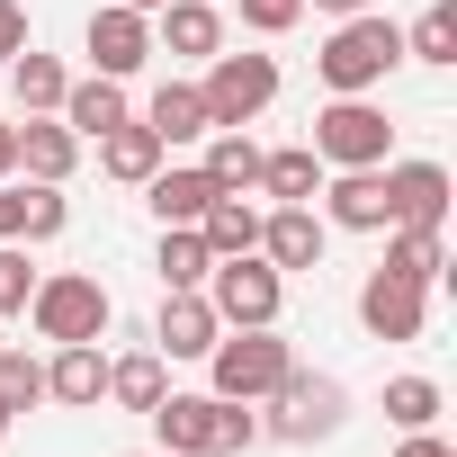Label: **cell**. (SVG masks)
Wrapping results in <instances>:
<instances>
[{"mask_svg": "<svg viewBox=\"0 0 457 457\" xmlns=\"http://www.w3.org/2000/svg\"><path fill=\"white\" fill-rule=\"evenodd\" d=\"M144 421H153V439L170 457H243V448H261V412L224 403V395H162Z\"/></svg>", "mask_w": 457, "mask_h": 457, "instance_id": "obj_1", "label": "cell"}, {"mask_svg": "<svg viewBox=\"0 0 457 457\" xmlns=\"http://www.w3.org/2000/svg\"><path fill=\"white\" fill-rule=\"evenodd\" d=\"M395 63H403V28H395V19H377V10L341 19V28L323 37V54H314V72H323V90H332V99H368Z\"/></svg>", "mask_w": 457, "mask_h": 457, "instance_id": "obj_2", "label": "cell"}, {"mask_svg": "<svg viewBox=\"0 0 457 457\" xmlns=\"http://www.w3.org/2000/svg\"><path fill=\"white\" fill-rule=\"evenodd\" d=\"M296 368V350L278 341V323H252V332H215V350H206V395H224V403H270V386Z\"/></svg>", "mask_w": 457, "mask_h": 457, "instance_id": "obj_3", "label": "cell"}, {"mask_svg": "<svg viewBox=\"0 0 457 457\" xmlns=\"http://www.w3.org/2000/svg\"><path fill=\"white\" fill-rule=\"evenodd\" d=\"M350 421V386L341 377H314V368H287L278 386H270V412H261V439H332Z\"/></svg>", "mask_w": 457, "mask_h": 457, "instance_id": "obj_4", "label": "cell"}, {"mask_svg": "<svg viewBox=\"0 0 457 457\" xmlns=\"http://www.w3.org/2000/svg\"><path fill=\"white\" fill-rule=\"evenodd\" d=\"M28 323H37V341H99L117 323V296L99 278H81V270H54V278H37Z\"/></svg>", "mask_w": 457, "mask_h": 457, "instance_id": "obj_5", "label": "cell"}, {"mask_svg": "<svg viewBox=\"0 0 457 457\" xmlns=\"http://www.w3.org/2000/svg\"><path fill=\"white\" fill-rule=\"evenodd\" d=\"M314 162H323V170H377V162H395L386 108H377V99H332V108L314 117Z\"/></svg>", "mask_w": 457, "mask_h": 457, "instance_id": "obj_6", "label": "cell"}, {"mask_svg": "<svg viewBox=\"0 0 457 457\" xmlns=\"http://www.w3.org/2000/svg\"><path fill=\"white\" fill-rule=\"evenodd\" d=\"M206 305H215L224 332H252V323H278L287 278H278L261 252H234V261H215V270H206Z\"/></svg>", "mask_w": 457, "mask_h": 457, "instance_id": "obj_7", "label": "cell"}, {"mask_svg": "<svg viewBox=\"0 0 457 457\" xmlns=\"http://www.w3.org/2000/svg\"><path fill=\"white\" fill-rule=\"evenodd\" d=\"M197 99H206V126H252L278 99V63L270 54H206Z\"/></svg>", "mask_w": 457, "mask_h": 457, "instance_id": "obj_8", "label": "cell"}, {"mask_svg": "<svg viewBox=\"0 0 457 457\" xmlns=\"http://www.w3.org/2000/svg\"><path fill=\"white\" fill-rule=\"evenodd\" d=\"M81 46H90V72L126 81V72H144V63H153V19H144V10H126V0H99L90 28H81Z\"/></svg>", "mask_w": 457, "mask_h": 457, "instance_id": "obj_9", "label": "cell"}, {"mask_svg": "<svg viewBox=\"0 0 457 457\" xmlns=\"http://www.w3.org/2000/svg\"><path fill=\"white\" fill-rule=\"evenodd\" d=\"M153 54H170V63L224 54V10H215V0H162V10H153Z\"/></svg>", "mask_w": 457, "mask_h": 457, "instance_id": "obj_10", "label": "cell"}, {"mask_svg": "<svg viewBox=\"0 0 457 457\" xmlns=\"http://www.w3.org/2000/svg\"><path fill=\"white\" fill-rule=\"evenodd\" d=\"M386 224H448V170L439 162H377Z\"/></svg>", "mask_w": 457, "mask_h": 457, "instance_id": "obj_11", "label": "cell"}, {"mask_svg": "<svg viewBox=\"0 0 457 457\" xmlns=\"http://www.w3.org/2000/svg\"><path fill=\"white\" fill-rule=\"evenodd\" d=\"M359 323H368L377 341H421V323H430V287H412V278L377 270V278L359 287Z\"/></svg>", "mask_w": 457, "mask_h": 457, "instance_id": "obj_12", "label": "cell"}, {"mask_svg": "<svg viewBox=\"0 0 457 457\" xmlns=\"http://www.w3.org/2000/svg\"><path fill=\"white\" fill-rule=\"evenodd\" d=\"M215 305H206V287H162V314H153V350L162 359H206L215 350Z\"/></svg>", "mask_w": 457, "mask_h": 457, "instance_id": "obj_13", "label": "cell"}, {"mask_svg": "<svg viewBox=\"0 0 457 457\" xmlns=\"http://www.w3.org/2000/svg\"><path fill=\"white\" fill-rule=\"evenodd\" d=\"M323 243H332V224L314 206H270L261 215V261L287 278V270H323Z\"/></svg>", "mask_w": 457, "mask_h": 457, "instance_id": "obj_14", "label": "cell"}, {"mask_svg": "<svg viewBox=\"0 0 457 457\" xmlns=\"http://www.w3.org/2000/svg\"><path fill=\"white\" fill-rule=\"evenodd\" d=\"M46 403L99 412V403H108V350H99V341H54V359H46Z\"/></svg>", "mask_w": 457, "mask_h": 457, "instance_id": "obj_15", "label": "cell"}, {"mask_svg": "<svg viewBox=\"0 0 457 457\" xmlns=\"http://www.w3.org/2000/svg\"><path fill=\"white\" fill-rule=\"evenodd\" d=\"M314 197H323V224H341V234H386V179L377 170H332Z\"/></svg>", "mask_w": 457, "mask_h": 457, "instance_id": "obj_16", "label": "cell"}, {"mask_svg": "<svg viewBox=\"0 0 457 457\" xmlns=\"http://www.w3.org/2000/svg\"><path fill=\"white\" fill-rule=\"evenodd\" d=\"M54 117H63V126H72L81 144H99L108 126H126V117H135V99H126V81L90 72V81H72V90H63V108H54Z\"/></svg>", "mask_w": 457, "mask_h": 457, "instance_id": "obj_17", "label": "cell"}, {"mask_svg": "<svg viewBox=\"0 0 457 457\" xmlns=\"http://www.w3.org/2000/svg\"><path fill=\"white\" fill-rule=\"evenodd\" d=\"M19 170H28V179H54V188H63V179L81 170V135H72L63 117H28V126H19Z\"/></svg>", "mask_w": 457, "mask_h": 457, "instance_id": "obj_18", "label": "cell"}, {"mask_svg": "<svg viewBox=\"0 0 457 457\" xmlns=\"http://www.w3.org/2000/svg\"><path fill=\"white\" fill-rule=\"evenodd\" d=\"M144 197H153V215H162V224H197V215H206V206H215L224 188L206 179V162H179V170L162 162V170L144 179Z\"/></svg>", "mask_w": 457, "mask_h": 457, "instance_id": "obj_19", "label": "cell"}, {"mask_svg": "<svg viewBox=\"0 0 457 457\" xmlns=\"http://www.w3.org/2000/svg\"><path fill=\"white\" fill-rule=\"evenodd\" d=\"M162 153H170V144H162L144 117H126V126H108V135H99V170H108V179H126V188H144V179L162 170Z\"/></svg>", "mask_w": 457, "mask_h": 457, "instance_id": "obj_20", "label": "cell"}, {"mask_svg": "<svg viewBox=\"0 0 457 457\" xmlns=\"http://www.w3.org/2000/svg\"><path fill=\"white\" fill-rule=\"evenodd\" d=\"M386 270L412 278V287H439V278H448V243H439V224H386Z\"/></svg>", "mask_w": 457, "mask_h": 457, "instance_id": "obj_21", "label": "cell"}, {"mask_svg": "<svg viewBox=\"0 0 457 457\" xmlns=\"http://www.w3.org/2000/svg\"><path fill=\"white\" fill-rule=\"evenodd\" d=\"M314 188H323L314 144H278V153H261V197H270V206H314Z\"/></svg>", "mask_w": 457, "mask_h": 457, "instance_id": "obj_22", "label": "cell"}, {"mask_svg": "<svg viewBox=\"0 0 457 457\" xmlns=\"http://www.w3.org/2000/svg\"><path fill=\"white\" fill-rule=\"evenodd\" d=\"M206 179L234 188V197L261 188V144H252V126H206Z\"/></svg>", "mask_w": 457, "mask_h": 457, "instance_id": "obj_23", "label": "cell"}, {"mask_svg": "<svg viewBox=\"0 0 457 457\" xmlns=\"http://www.w3.org/2000/svg\"><path fill=\"white\" fill-rule=\"evenodd\" d=\"M162 395H170V359H162V350H126V359H108V403L153 412Z\"/></svg>", "mask_w": 457, "mask_h": 457, "instance_id": "obj_24", "label": "cell"}, {"mask_svg": "<svg viewBox=\"0 0 457 457\" xmlns=\"http://www.w3.org/2000/svg\"><path fill=\"white\" fill-rule=\"evenodd\" d=\"M197 234H206V252H215V261H234V252H261V206L224 188V197L197 215Z\"/></svg>", "mask_w": 457, "mask_h": 457, "instance_id": "obj_25", "label": "cell"}, {"mask_svg": "<svg viewBox=\"0 0 457 457\" xmlns=\"http://www.w3.org/2000/svg\"><path fill=\"white\" fill-rule=\"evenodd\" d=\"M10 90H19V108H28V117H54V108H63V90H72V72H63L54 54L19 46V54H10Z\"/></svg>", "mask_w": 457, "mask_h": 457, "instance_id": "obj_26", "label": "cell"}, {"mask_svg": "<svg viewBox=\"0 0 457 457\" xmlns=\"http://www.w3.org/2000/svg\"><path fill=\"white\" fill-rule=\"evenodd\" d=\"M144 126H153L162 144H197V135H206V99H197V81H162V90L144 99Z\"/></svg>", "mask_w": 457, "mask_h": 457, "instance_id": "obj_27", "label": "cell"}, {"mask_svg": "<svg viewBox=\"0 0 457 457\" xmlns=\"http://www.w3.org/2000/svg\"><path fill=\"white\" fill-rule=\"evenodd\" d=\"M206 270H215V252L197 224H162V287H206Z\"/></svg>", "mask_w": 457, "mask_h": 457, "instance_id": "obj_28", "label": "cell"}, {"mask_svg": "<svg viewBox=\"0 0 457 457\" xmlns=\"http://www.w3.org/2000/svg\"><path fill=\"white\" fill-rule=\"evenodd\" d=\"M403 63H457V0H430L403 28Z\"/></svg>", "mask_w": 457, "mask_h": 457, "instance_id": "obj_29", "label": "cell"}, {"mask_svg": "<svg viewBox=\"0 0 457 457\" xmlns=\"http://www.w3.org/2000/svg\"><path fill=\"white\" fill-rule=\"evenodd\" d=\"M439 377H386V421L395 430H439Z\"/></svg>", "mask_w": 457, "mask_h": 457, "instance_id": "obj_30", "label": "cell"}, {"mask_svg": "<svg viewBox=\"0 0 457 457\" xmlns=\"http://www.w3.org/2000/svg\"><path fill=\"white\" fill-rule=\"evenodd\" d=\"M63 224H72L63 188H54V179H28V188H19V243H54Z\"/></svg>", "mask_w": 457, "mask_h": 457, "instance_id": "obj_31", "label": "cell"}, {"mask_svg": "<svg viewBox=\"0 0 457 457\" xmlns=\"http://www.w3.org/2000/svg\"><path fill=\"white\" fill-rule=\"evenodd\" d=\"M46 403V359H28V350H0V412H37Z\"/></svg>", "mask_w": 457, "mask_h": 457, "instance_id": "obj_32", "label": "cell"}, {"mask_svg": "<svg viewBox=\"0 0 457 457\" xmlns=\"http://www.w3.org/2000/svg\"><path fill=\"white\" fill-rule=\"evenodd\" d=\"M28 296H37L28 252H19V243H0V314H28Z\"/></svg>", "mask_w": 457, "mask_h": 457, "instance_id": "obj_33", "label": "cell"}, {"mask_svg": "<svg viewBox=\"0 0 457 457\" xmlns=\"http://www.w3.org/2000/svg\"><path fill=\"white\" fill-rule=\"evenodd\" d=\"M234 10H243L252 37H287V28L305 19V0H234Z\"/></svg>", "mask_w": 457, "mask_h": 457, "instance_id": "obj_34", "label": "cell"}, {"mask_svg": "<svg viewBox=\"0 0 457 457\" xmlns=\"http://www.w3.org/2000/svg\"><path fill=\"white\" fill-rule=\"evenodd\" d=\"M19 46H37V37H28V10H19V0H0V63H10Z\"/></svg>", "mask_w": 457, "mask_h": 457, "instance_id": "obj_35", "label": "cell"}, {"mask_svg": "<svg viewBox=\"0 0 457 457\" xmlns=\"http://www.w3.org/2000/svg\"><path fill=\"white\" fill-rule=\"evenodd\" d=\"M395 457H457V448H448L439 430H403V448H395Z\"/></svg>", "mask_w": 457, "mask_h": 457, "instance_id": "obj_36", "label": "cell"}, {"mask_svg": "<svg viewBox=\"0 0 457 457\" xmlns=\"http://www.w3.org/2000/svg\"><path fill=\"white\" fill-rule=\"evenodd\" d=\"M0 243H19V188H0Z\"/></svg>", "mask_w": 457, "mask_h": 457, "instance_id": "obj_37", "label": "cell"}, {"mask_svg": "<svg viewBox=\"0 0 457 457\" xmlns=\"http://www.w3.org/2000/svg\"><path fill=\"white\" fill-rule=\"evenodd\" d=\"M10 170H19V126L0 117V179H10Z\"/></svg>", "mask_w": 457, "mask_h": 457, "instance_id": "obj_38", "label": "cell"}, {"mask_svg": "<svg viewBox=\"0 0 457 457\" xmlns=\"http://www.w3.org/2000/svg\"><path fill=\"white\" fill-rule=\"evenodd\" d=\"M305 10H323V19H359L368 0H305Z\"/></svg>", "mask_w": 457, "mask_h": 457, "instance_id": "obj_39", "label": "cell"}, {"mask_svg": "<svg viewBox=\"0 0 457 457\" xmlns=\"http://www.w3.org/2000/svg\"><path fill=\"white\" fill-rule=\"evenodd\" d=\"M126 10H144V19H153V10H162V0H126Z\"/></svg>", "mask_w": 457, "mask_h": 457, "instance_id": "obj_40", "label": "cell"}, {"mask_svg": "<svg viewBox=\"0 0 457 457\" xmlns=\"http://www.w3.org/2000/svg\"><path fill=\"white\" fill-rule=\"evenodd\" d=\"M126 457H170V448H126Z\"/></svg>", "mask_w": 457, "mask_h": 457, "instance_id": "obj_41", "label": "cell"}, {"mask_svg": "<svg viewBox=\"0 0 457 457\" xmlns=\"http://www.w3.org/2000/svg\"><path fill=\"white\" fill-rule=\"evenodd\" d=\"M0 430H10V412H0Z\"/></svg>", "mask_w": 457, "mask_h": 457, "instance_id": "obj_42", "label": "cell"}]
</instances>
